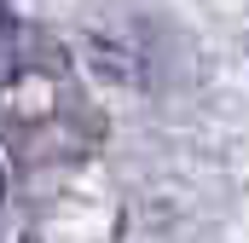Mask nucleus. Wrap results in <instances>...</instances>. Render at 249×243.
I'll use <instances>...</instances> for the list:
<instances>
[{"mask_svg": "<svg viewBox=\"0 0 249 243\" xmlns=\"http://www.w3.org/2000/svg\"><path fill=\"white\" fill-rule=\"evenodd\" d=\"M0 203H6V168H0Z\"/></svg>", "mask_w": 249, "mask_h": 243, "instance_id": "nucleus-1", "label": "nucleus"}]
</instances>
